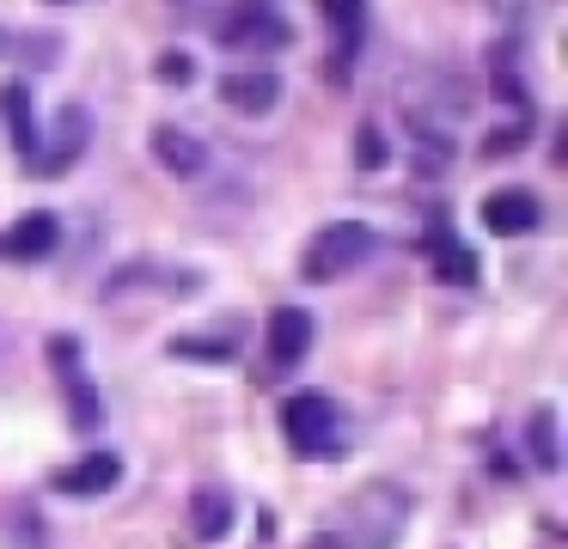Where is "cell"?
<instances>
[{"instance_id":"5bb4252c","label":"cell","mask_w":568,"mask_h":549,"mask_svg":"<svg viewBox=\"0 0 568 549\" xmlns=\"http://www.w3.org/2000/svg\"><path fill=\"white\" fill-rule=\"evenodd\" d=\"M87 134H92V116H87L80 104H68V110H62V141H55L50 153H43V171H62L68 159H74L80 146H87Z\"/></svg>"},{"instance_id":"d6986e66","label":"cell","mask_w":568,"mask_h":549,"mask_svg":"<svg viewBox=\"0 0 568 549\" xmlns=\"http://www.w3.org/2000/svg\"><path fill=\"white\" fill-rule=\"evenodd\" d=\"M434 268H440L446 281H477V263H470V256L458 251V244H446V251H440V263H434Z\"/></svg>"},{"instance_id":"e0dca14e","label":"cell","mask_w":568,"mask_h":549,"mask_svg":"<svg viewBox=\"0 0 568 549\" xmlns=\"http://www.w3.org/2000/svg\"><path fill=\"white\" fill-rule=\"evenodd\" d=\"M153 73H160L165 85H190V80H196V68H190V55H184V49H165V55H160V68H153Z\"/></svg>"},{"instance_id":"8992f818","label":"cell","mask_w":568,"mask_h":549,"mask_svg":"<svg viewBox=\"0 0 568 549\" xmlns=\"http://www.w3.org/2000/svg\"><path fill=\"white\" fill-rule=\"evenodd\" d=\"M263 348H270V366H275V373H294V366L312 354V312H300V305H275Z\"/></svg>"},{"instance_id":"ba28073f","label":"cell","mask_w":568,"mask_h":549,"mask_svg":"<svg viewBox=\"0 0 568 549\" xmlns=\"http://www.w3.org/2000/svg\"><path fill=\"white\" fill-rule=\"evenodd\" d=\"M55 238H62L55 214H26L0 232V256H7V263H38V256L55 251Z\"/></svg>"},{"instance_id":"5b68a950","label":"cell","mask_w":568,"mask_h":549,"mask_svg":"<svg viewBox=\"0 0 568 549\" xmlns=\"http://www.w3.org/2000/svg\"><path fill=\"white\" fill-rule=\"evenodd\" d=\"M544 207L531 190H519V183H507V190H489L483 195V226L495 232V238H526V232H538Z\"/></svg>"},{"instance_id":"52a82bcc","label":"cell","mask_w":568,"mask_h":549,"mask_svg":"<svg viewBox=\"0 0 568 549\" xmlns=\"http://www.w3.org/2000/svg\"><path fill=\"white\" fill-rule=\"evenodd\" d=\"M153 159H160V171H172V177H202L209 146H202V134L178 129V122H160V129H153Z\"/></svg>"},{"instance_id":"7402d4cb","label":"cell","mask_w":568,"mask_h":549,"mask_svg":"<svg viewBox=\"0 0 568 549\" xmlns=\"http://www.w3.org/2000/svg\"><path fill=\"white\" fill-rule=\"evenodd\" d=\"M0 43H7V37H0Z\"/></svg>"},{"instance_id":"3957f363","label":"cell","mask_w":568,"mask_h":549,"mask_svg":"<svg viewBox=\"0 0 568 549\" xmlns=\"http://www.w3.org/2000/svg\"><path fill=\"white\" fill-rule=\"evenodd\" d=\"M282 434L300 458H343V421H336V403L324 390H300L282 403Z\"/></svg>"},{"instance_id":"ac0fdd59","label":"cell","mask_w":568,"mask_h":549,"mask_svg":"<svg viewBox=\"0 0 568 549\" xmlns=\"http://www.w3.org/2000/svg\"><path fill=\"white\" fill-rule=\"evenodd\" d=\"M355 153H361V159H355L361 171H379V165H385V134H379V129H361V134H355Z\"/></svg>"},{"instance_id":"277c9868","label":"cell","mask_w":568,"mask_h":549,"mask_svg":"<svg viewBox=\"0 0 568 549\" xmlns=\"http://www.w3.org/2000/svg\"><path fill=\"white\" fill-rule=\"evenodd\" d=\"M404 519H409V500L397 495V488H367V495H355L348 525L331 537H336V549H392L397 531H404Z\"/></svg>"},{"instance_id":"44dd1931","label":"cell","mask_w":568,"mask_h":549,"mask_svg":"<svg viewBox=\"0 0 568 549\" xmlns=\"http://www.w3.org/2000/svg\"><path fill=\"white\" fill-rule=\"evenodd\" d=\"M55 7H68V0H55Z\"/></svg>"},{"instance_id":"7c38bea8","label":"cell","mask_w":568,"mask_h":549,"mask_svg":"<svg viewBox=\"0 0 568 549\" xmlns=\"http://www.w3.org/2000/svg\"><path fill=\"white\" fill-rule=\"evenodd\" d=\"M190 531H196L202 543H221V537L233 531V495H221V488H196V500H190Z\"/></svg>"},{"instance_id":"2e32d148","label":"cell","mask_w":568,"mask_h":549,"mask_svg":"<svg viewBox=\"0 0 568 549\" xmlns=\"http://www.w3.org/2000/svg\"><path fill=\"white\" fill-rule=\"evenodd\" d=\"M172 354H184V360H233V336H226V342H209V336H172Z\"/></svg>"},{"instance_id":"30bf717a","label":"cell","mask_w":568,"mask_h":549,"mask_svg":"<svg viewBox=\"0 0 568 549\" xmlns=\"http://www.w3.org/2000/svg\"><path fill=\"white\" fill-rule=\"evenodd\" d=\"M116 482H123V464H116V451H92V458H80V464H68V470H55V488H62V495H80V500L111 495Z\"/></svg>"},{"instance_id":"ffe728a7","label":"cell","mask_w":568,"mask_h":549,"mask_svg":"<svg viewBox=\"0 0 568 549\" xmlns=\"http://www.w3.org/2000/svg\"><path fill=\"white\" fill-rule=\"evenodd\" d=\"M178 7H196V0H178Z\"/></svg>"},{"instance_id":"6da1fadb","label":"cell","mask_w":568,"mask_h":549,"mask_svg":"<svg viewBox=\"0 0 568 549\" xmlns=\"http://www.w3.org/2000/svg\"><path fill=\"white\" fill-rule=\"evenodd\" d=\"M214 43L233 49V55H275V49L294 43V24L282 19L275 0H233L214 19Z\"/></svg>"},{"instance_id":"7a4b0ae2","label":"cell","mask_w":568,"mask_h":549,"mask_svg":"<svg viewBox=\"0 0 568 549\" xmlns=\"http://www.w3.org/2000/svg\"><path fill=\"white\" fill-rule=\"evenodd\" d=\"M373 251H379V232L373 226H361V220H331L324 232H312L306 256H300V275L306 281H343V275H355Z\"/></svg>"},{"instance_id":"4fadbf2b","label":"cell","mask_w":568,"mask_h":549,"mask_svg":"<svg viewBox=\"0 0 568 549\" xmlns=\"http://www.w3.org/2000/svg\"><path fill=\"white\" fill-rule=\"evenodd\" d=\"M526 446H531V464H538V470H562V446H556V409H531Z\"/></svg>"},{"instance_id":"9a60e30c","label":"cell","mask_w":568,"mask_h":549,"mask_svg":"<svg viewBox=\"0 0 568 549\" xmlns=\"http://www.w3.org/2000/svg\"><path fill=\"white\" fill-rule=\"evenodd\" d=\"M361 0H324V19L336 24V31H343V55H355L361 49Z\"/></svg>"},{"instance_id":"9c48e42d","label":"cell","mask_w":568,"mask_h":549,"mask_svg":"<svg viewBox=\"0 0 568 549\" xmlns=\"http://www.w3.org/2000/svg\"><path fill=\"white\" fill-rule=\"evenodd\" d=\"M221 104H226V110H245V116H263V110L282 104V80H275L270 68L226 73V80H221Z\"/></svg>"},{"instance_id":"8fae6325","label":"cell","mask_w":568,"mask_h":549,"mask_svg":"<svg viewBox=\"0 0 568 549\" xmlns=\"http://www.w3.org/2000/svg\"><path fill=\"white\" fill-rule=\"evenodd\" d=\"M0 110H7V134H13L19 159H43V141H38V116H31V85L26 80H7L0 85Z\"/></svg>"}]
</instances>
